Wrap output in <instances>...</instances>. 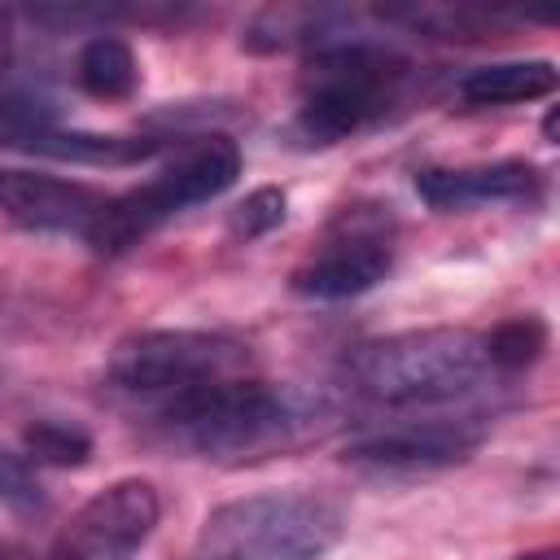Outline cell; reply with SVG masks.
I'll use <instances>...</instances> for the list:
<instances>
[{"instance_id":"14","label":"cell","mask_w":560,"mask_h":560,"mask_svg":"<svg viewBox=\"0 0 560 560\" xmlns=\"http://www.w3.org/2000/svg\"><path fill=\"white\" fill-rule=\"evenodd\" d=\"M74 79L92 101H127L140 83V61L127 39L92 35L74 57Z\"/></svg>"},{"instance_id":"23","label":"cell","mask_w":560,"mask_h":560,"mask_svg":"<svg viewBox=\"0 0 560 560\" xmlns=\"http://www.w3.org/2000/svg\"><path fill=\"white\" fill-rule=\"evenodd\" d=\"M0 560H4V556H0Z\"/></svg>"},{"instance_id":"16","label":"cell","mask_w":560,"mask_h":560,"mask_svg":"<svg viewBox=\"0 0 560 560\" xmlns=\"http://www.w3.org/2000/svg\"><path fill=\"white\" fill-rule=\"evenodd\" d=\"M96 442L79 420H61V416H39L22 429V455L48 468H83L92 459Z\"/></svg>"},{"instance_id":"6","label":"cell","mask_w":560,"mask_h":560,"mask_svg":"<svg viewBox=\"0 0 560 560\" xmlns=\"http://www.w3.org/2000/svg\"><path fill=\"white\" fill-rule=\"evenodd\" d=\"M245 372H249V350L223 332H201V328L127 332L105 359V381L118 394L153 398L158 407L188 389Z\"/></svg>"},{"instance_id":"1","label":"cell","mask_w":560,"mask_h":560,"mask_svg":"<svg viewBox=\"0 0 560 560\" xmlns=\"http://www.w3.org/2000/svg\"><path fill=\"white\" fill-rule=\"evenodd\" d=\"M171 438L210 464H258L298 451L332 429V402L298 385L228 376L158 407Z\"/></svg>"},{"instance_id":"17","label":"cell","mask_w":560,"mask_h":560,"mask_svg":"<svg viewBox=\"0 0 560 560\" xmlns=\"http://www.w3.org/2000/svg\"><path fill=\"white\" fill-rule=\"evenodd\" d=\"M385 22H402L411 31H429L438 39H486L503 18L486 9H451V4H411L385 9Z\"/></svg>"},{"instance_id":"13","label":"cell","mask_w":560,"mask_h":560,"mask_svg":"<svg viewBox=\"0 0 560 560\" xmlns=\"http://www.w3.org/2000/svg\"><path fill=\"white\" fill-rule=\"evenodd\" d=\"M556 92V66L542 57L529 61H490L477 66L459 79V101L472 109L490 105H521V101H542Z\"/></svg>"},{"instance_id":"21","label":"cell","mask_w":560,"mask_h":560,"mask_svg":"<svg viewBox=\"0 0 560 560\" xmlns=\"http://www.w3.org/2000/svg\"><path fill=\"white\" fill-rule=\"evenodd\" d=\"M542 136H547V144H556V109H547V118H542Z\"/></svg>"},{"instance_id":"8","label":"cell","mask_w":560,"mask_h":560,"mask_svg":"<svg viewBox=\"0 0 560 560\" xmlns=\"http://www.w3.org/2000/svg\"><path fill=\"white\" fill-rule=\"evenodd\" d=\"M486 429L477 420H420V424H398L385 433H368L341 451L350 468L376 472V477H424L455 468L472 459L481 446Z\"/></svg>"},{"instance_id":"5","label":"cell","mask_w":560,"mask_h":560,"mask_svg":"<svg viewBox=\"0 0 560 560\" xmlns=\"http://www.w3.org/2000/svg\"><path fill=\"white\" fill-rule=\"evenodd\" d=\"M241 175V149L228 136H206L192 149H184L175 158V166H166L158 179L122 192V197H105L96 223L88 228V245L96 254H127L131 245H140L149 232H158L166 219H175L188 206H201L219 192H228Z\"/></svg>"},{"instance_id":"10","label":"cell","mask_w":560,"mask_h":560,"mask_svg":"<svg viewBox=\"0 0 560 560\" xmlns=\"http://www.w3.org/2000/svg\"><path fill=\"white\" fill-rule=\"evenodd\" d=\"M394 267V245L376 228H354L337 241H328L319 254H311L302 267H293L289 284L302 298L315 302H346L368 289H376Z\"/></svg>"},{"instance_id":"18","label":"cell","mask_w":560,"mask_h":560,"mask_svg":"<svg viewBox=\"0 0 560 560\" xmlns=\"http://www.w3.org/2000/svg\"><path fill=\"white\" fill-rule=\"evenodd\" d=\"M0 508L13 512L18 521H39L48 512V490L35 477V464L4 446H0Z\"/></svg>"},{"instance_id":"11","label":"cell","mask_w":560,"mask_h":560,"mask_svg":"<svg viewBox=\"0 0 560 560\" xmlns=\"http://www.w3.org/2000/svg\"><path fill=\"white\" fill-rule=\"evenodd\" d=\"M416 192L429 210L455 214L490 201H534L542 192V175L525 158H503L481 166H429L416 175Z\"/></svg>"},{"instance_id":"19","label":"cell","mask_w":560,"mask_h":560,"mask_svg":"<svg viewBox=\"0 0 560 560\" xmlns=\"http://www.w3.org/2000/svg\"><path fill=\"white\" fill-rule=\"evenodd\" d=\"M284 214H289L284 188L262 184V188L245 192V201H236V210H232L228 223H232V236H236V241H258V236L276 232V228L284 223Z\"/></svg>"},{"instance_id":"3","label":"cell","mask_w":560,"mask_h":560,"mask_svg":"<svg viewBox=\"0 0 560 560\" xmlns=\"http://www.w3.org/2000/svg\"><path fill=\"white\" fill-rule=\"evenodd\" d=\"M486 372L490 363L472 328H411L368 341L350 359L354 389L385 407L451 402L477 389Z\"/></svg>"},{"instance_id":"20","label":"cell","mask_w":560,"mask_h":560,"mask_svg":"<svg viewBox=\"0 0 560 560\" xmlns=\"http://www.w3.org/2000/svg\"><path fill=\"white\" fill-rule=\"evenodd\" d=\"M516 560H560V551L556 547H534V551H521Z\"/></svg>"},{"instance_id":"9","label":"cell","mask_w":560,"mask_h":560,"mask_svg":"<svg viewBox=\"0 0 560 560\" xmlns=\"http://www.w3.org/2000/svg\"><path fill=\"white\" fill-rule=\"evenodd\" d=\"M101 206L105 197L92 184L44 175V171H22V166L0 171V210L26 232L88 236Z\"/></svg>"},{"instance_id":"12","label":"cell","mask_w":560,"mask_h":560,"mask_svg":"<svg viewBox=\"0 0 560 560\" xmlns=\"http://www.w3.org/2000/svg\"><path fill=\"white\" fill-rule=\"evenodd\" d=\"M13 149L39 153V158H57V162H79V166H131L144 162L162 149V140L153 136H105V131H66L57 122L31 127L22 136L9 140Z\"/></svg>"},{"instance_id":"2","label":"cell","mask_w":560,"mask_h":560,"mask_svg":"<svg viewBox=\"0 0 560 560\" xmlns=\"http://www.w3.org/2000/svg\"><path fill=\"white\" fill-rule=\"evenodd\" d=\"M346 534V512L319 490H262L206 512L192 560H324Z\"/></svg>"},{"instance_id":"7","label":"cell","mask_w":560,"mask_h":560,"mask_svg":"<svg viewBox=\"0 0 560 560\" xmlns=\"http://www.w3.org/2000/svg\"><path fill=\"white\" fill-rule=\"evenodd\" d=\"M162 521V494L144 477L96 490L52 538L48 560H131Z\"/></svg>"},{"instance_id":"22","label":"cell","mask_w":560,"mask_h":560,"mask_svg":"<svg viewBox=\"0 0 560 560\" xmlns=\"http://www.w3.org/2000/svg\"><path fill=\"white\" fill-rule=\"evenodd\" d=\"M0 35H4V13H0Z\"/></svg>"},{"instance_id":"15","label":"cell","mask_w":560,"mask_h":560,"mask_svg":"<svg viewBox=\"0 0 560 560\" xmlns=\"http://www.w3.org/2000/svg\"><path fill=\"white\" fill-rule=\"evenodd\" d=\"M547 319L525 311V315H508L503 324H494L486 337H481V350H486V363L490 372H525L542 359L547 350Z\"/></svg>"},{"instance_id":"4","label":"cell","mask_w":560,"mask_h":560,"mask_svg":"<svg viewBox=\"0 0 560 560\" xmlns=\"http://www.w3.org/2000/svg\"><path fill=\"white\" fill-rule=\"evenodd\" d=\"M407 83V61L372 39H324L302 70L298 131L306 144H337L381 122Z\"/></svg>"}]
</instances>
